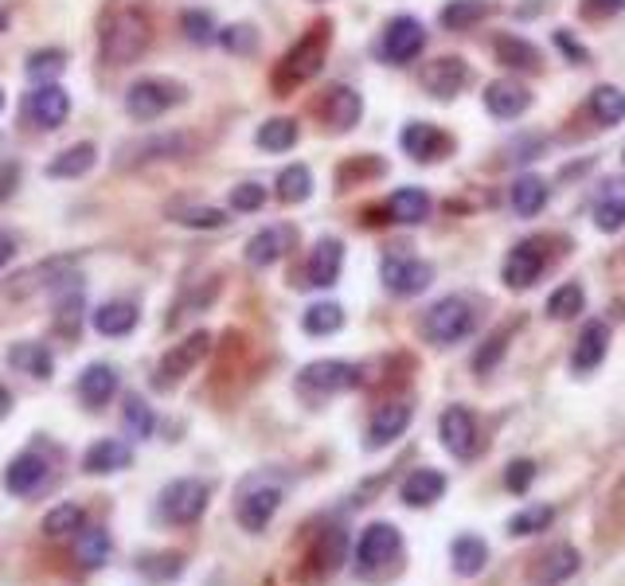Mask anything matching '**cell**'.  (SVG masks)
Wrapping results in <instances>:
<instances>
[{
  "instance_id": "cell-1",
  "label": "cell",
  "mask_w": 625,
  "mask_h": 586,
  "mask_svg": "<svg viewBox=\"0 0 625 586\" xmlns=\"http://www.w3.org/2000/svg\"><path fill=\"white\" fill-rule=\"evenodd\" d=\"M153 44V17L141 4H118L106 9L98 28V52L106 67H133Z\"/></svg>"
},
{
  "instance_id": "cell-2",
  "label": "cell",
  "mask_w": 625,
  "mask_h": 586,
  "mask_svg": "<svg viewBox=\"0 0 625 586\" xmlns=\"http://www.w3.org/2000/svg\"><path fill=\"white\" fill-rule=\"evenodd\" d=\"M325 52H328V24L309 28L298 44L285 52V59L278 63V70H274L278 95H290V90H298L301 83H309V78L317 75L321 63H325Z\"/></svg>"
},
{
  "instance_id": "cell-3",
  "label": "cell",
  "mask_w": 625,
  "mask_h": 586,
  "mask_svg": "<svg viewBox=\"0 0 625 586\" xmlns=\"http://www.w3.org/2000/svg\"><path fill=\"white\" fill-rule=\"evenodd\" d=\"M181 102H184V87L161 75L138 78V83L126 90V113L133 121H157L161 113H169L172 106H181Z\"/></svg>"
},
{
  "instance_id": "cell-4",
  "label": "cell",
  "mask_w": 625,
  "mask_h": 586,
  "mask_svg": "<svg viewBox=\"0 0 625 586\" xmlns=\"http://www.w3.org/2000/svg\"><path fill=\"white\" fill-rule=\"evenodd\" d=\"M473 328H477V310L465 297H442L422 321V333L434 345H457V340L473 337Z\"/></svg>"
},
{
  "instance_id": "cell-5",
  "label": "cell",
  "mask_w": 625,
  "mask_h": 586,
  "mask_svg": "<svg viewBox=\"0 0 625 586\" xmlns=\"http://www.w3.org/2000/svg\"><path fill=\"white\" fill-rule=\"evenodd\" d=\"M207 485L196 481V477H181V481H172L169 489L161 492V517L169 524H196L207 509Z\"/></svg>"
},
{
  "instance_id": "cell-6",
  "label": "cell",
  "mask_w": 625,
  "mask_h": 586,
  "mask_svg": "<svg viewBox=\"0 0 625 586\" xmlns=\"http://www.w3.org/2000/svg\"><path fill=\"white\" fill-rule=\"evenodd\" d=\"M379 278H384L387 293H395V297H419L434 282V267L422 259H411V254H391L379 267Z\"/></svg>"
},
{
  "instance_id": "cell-7",
  "label": "cell",
  "mask_w": 625,
  "mask_h": 586,
  "mask_svg": "<svg viewBox=\"0 0 625 586\" xmlns=\"http://www.w3.org/2000/svg\"><path fill=\"white\" fill-rule=\"evenodd\" d=\"M427 47V28L414 17H395L391 24L384 28V40H379V55L395 67H407L414 63Z\"/></svg>"
},
{
  "instance_id": "cell-8",
  "label": "cell",
  "mask_w": 625,
  "mask_h": 586,
  "mask_svg": "<svg viewBox=\"0 0 625 586\" xmlns=\"http://www.w3.org/2000/svg\"><path fill=\"white\" fill-rule=\"evenodd\" d=\"M364 371L348 360H313L301 368V388L317 391V395H341V391L360 388Z\"/></svg>"
},
{
  "instance_id": "cell-9",
  "label": "cell",
  "mask_w": 625,
  "mask_h": 586,
  "mask_svg": "<svg viewBox=\"0 0 625 586\" xmlns=\"http://www.w3.org/2000/svg\"><path fill=\"white\" fill-rule=\"evenodd\" d=\"M403 552V535H399V528L395 524H368L360 535V543H356V563H360V571H384L387 563H395V555Z\"/></svg>"
},
{
  "instance_id": "cell-10",
  "label": "cell",
  "mask_w": 625,
  "mask_h": 586,
  "mask_svg": "<svg viewBox=\"0 0 625 586\" xmlns=\"http://www.w3.org/2000/svg\"><path fill=\"white\" fill-rule=\"evenodd\" d=\"M207 352H212V333H192L188 340H181L176 348H169L161 360V388H169V383H181L188 371H196L200 363L207 360Z\"/></svg>"
},
{
  "instance_id": "cell-11",
  "label": "cell",
  "mask_w": 625,
  "mask_h": 586,
  "mask_svg": "<svg viewBox=\"0 0 625 586\" xmlns=\"http://www.w3.org/2000/svg\"><path fill=\"white\" fill-rule=\"evenodd\" d=\"M192 149V141L184 133H153V138H141V141H129L121 149L118 164L121 169H138V164L149 161H172V156H184Z\"/></svg>"
},
{
  "instance_id": "cell-12",
  "label": "cell",
  "mask_w": 625,
  "mask_h": 586,
  "mask_svg": "<svg viewBox=\"0 0 625 586\" xmlns=\"http://www.w3.org/2000/svg\"><path fill=\"white\" fill-rule=\"evenodd\" d=\"M579 567H583V555L574 552L571 543H556V547H548L540 560L531 563L528 583L531 586H563L579 575Z\"/></svg>"
},
{
  "instance_id": "cell-13",
  "label": "cell",
  "mask_w": 625,
  "mask_h": 586,
  "mask_svg": "<svg viewBox=\"0 0 625 586\" xmlns=\"http://www.w3.org/2000/svg\"><path fill=\"white\" fill-rule=\"evenodd\" d=\"M543 270H548V254H543V242L540 239L516 242V247L508 250V259H505V282H508V290H528V285L540 282Z\"/></svg>"
},
{
  "instance_id": "cell-14",
  "label": "cell",
  "mask_w": 625,
  "mask_h": 586,
  "mask_svg": "<svg viewBox=\"0 0 625 586\" xmlns=\"http://www.w3.org/2000/svg\"><path fill=\"white\" fill-rule=\"evenodd\" d=\"M465 83H470V67L457 55H442V59L427 63V70H422V87L434 98H457L465 90Z\"/></svg>"
},
{
  "instance_id": "cell-15",
  "label": "cell",
  "mask_w": 625,
  "mask_h": 586,
  "mask_svg": "<svg viewBox=\"0 0 625 586\" xmlns=\"http://www.w3.org/2000/svg\"><path fill=\"white\" fill-rule=\"evenodd\" d=\"M438 431H442V446L454 457H470L477 449V419L470 414V406H445Z\"/></svg>"
},
{
  "instance_id": "cell-16",
  "label": "cell",
  "mask_w": 625,
  "mask_h": 586,
  "mask_svg": "<svg viewBox=\"0 0 625 586\" xmlns=\"http://www.w3.org/2000/svg\"><path fill=\"white\" fill-rule=\"evenodd\" d=\"M28 118L40 126V130H60L63 121L71 118V98L60 83H43L32 98H28Z\"/></svg>"
},
{
  "instance_id": "cell-17",
  "label": "cell",
  "mask_w": 625,
  "mask_h": 586,
  "mask_svg": "<svg viewBox=\"0 0 625 586\" xmlns=\"http://www.w3.org/2000/svg\"><path fill=\"white\" fill-rule=\"evenodd\" d=\"M411 419H414V406L411 403H403V399H395V403H384V406H376V414H371V426H368V446L371 449H384V446H391L399 434L411 426Z\"/></svg>"
},
{
  "instance_id": "cell-18",
  "label": "cell",
  "mask_w": 625,
  "mask_h": 586,
  "mask_svg": "<svg viewBox=\"0 0 625 586\" xmlns=\"http://www.w3.org/2000/svg\"><path fill=\"white\" fill-rule=\"evenodd\" d=\"M278 504H282V489L278 485H258V489H247L239 497V524L247 532H262L270 520H274Z\"/></svg>"
},
{
  "instance_id": "cell-19",
  "label": "cell",
  "mask_w": 625,
  "mask_h": 586,
  "mask_svg": "<svg viewBox=\"0 0 625 586\" xmlns=\"http://www.w3.org/2000/svg\"><path fill=\"white\" fill-rule=\"evenodd\" d=\"M531 106V90L516 78H497V83H488L485 87V110L500 121H513L520 118L524 110Z\"/></svg>"
},
{
  "instance_id": "cell-20",
  "label": "cell",
  "mask_w": 625,
  "mask_h": 586,
  "mask_svg": "<svg viewBox=\"0 0 625 586\" xmlns=\"http://www.w3.org/2000/svg\"><path fill=\"white\" fill-rule=\"evenodd\" d=\"M606 352H610V325L606 321H591V325L579 333V340H574V352H571L574 376L594 371L602 360H606Z\"/></svg>"
},
{
  "instance_id": "cell-21",
  "label": "cell",
  "mask_w": 625,
  "mask_h": 586,
  "mask_svg": "<svg viewBox=\"0 0 625 586\" xmlns=\"http://www.w3.org/2000/svg\"><path fill=\"white\" fill-rule=\"evenodd\" d=\"M341 267H344V242L341 239H317V247H313L309 267H305V285L328 290V285L341 278Z\"/></svg>"
},
{
  "instance_id": "cell-22",
  "label": "cell",
  "mask_w": 625,
  "mask_h": 586,
  "mask_svg": "<svg viewBox=\"0 0 625 586\" xmlns=\"http://www.w3.org/2000/svg\"><path fill=\"white\" fill-rule=\"evenodd\" d=\"M364 113V98L352 87H328L325 102H321V118L328 121V130H352Z\"/></svg>"
},
{
  "instance_id": "cell-23",
  "label": "cell",
  "mask_w": 625,
  "mask_h": 586,
  "mask_svg": "<svg viewBox=\"0 0 625 586\" xmlns=\"http://www.w3.org/2000/svg\"><path fill=\"white\" fill-rule=\"evenodd\" d=\"M399 145H403V153L414 156V161H438V156L450 149V138H445L438 126H430V121H411V126L399 133Z\"/></svg>"
},
{
  "instance_id": "cell-24",
  "label": "cell",
  "mask_w": 625,
  "mask_h": 586,
  "mask_svg": "<svg viewBox=\"0 0 625 586\" xmlns=\"http://www.w3.org/2000/svg\"><path fill=\"white\" fill-rule=\"evenodd\" d=\"M129 462H133V449H129L121 438H98L95 446L83 454V469L86 474H95V477L129 469Z\"/></svg>"
},
{
  "instance_id": "cell-25",
  "label": "cell",
  "mask_w": 625,
  "mask_h": 586,
  "mask_svg": "<svg viewBox=\"0 0 625 586\" xmlns=\"http://www.w3.org/2000/svg\"><path fill=\"white\" fill-rule=\"evenodd\" d=\"M43 481H47V462H43L40 454H32V449L12 457V466L4 469V489H9L12 497H28V492H35Z\"/></svg>"
},
{
  "instance_id": "cell-26",
  "label": "cell",
  "mask_w": 625,
  "mask_h": 586,
  "mask_svg": "<svg viewBox=\"0 0 625 586\" xmlns=\"http://www.w3.org/2000/svg\"><path fill=\"white\" fill-rule=\"evenodd\" d=\"M95 161H98V149L90 145V141H78V145L63 149V153L43 169V176H47V181H78V176H86L95 169Z\"/></svg>"
},
{
  "instance_id": "cell-27",
  "label": "cell",
  "mask_w": 625,
  "mask_h": 586,
  "mask_svg": "<svg viewBox=\"0 0 625 586\" xmlns=\"http://www.w3.org/2000/svg\"><path fill=\"white\" fill-rule=\"evenodd\" d=\"M442 492H445L442 469H414L403 481V489H399V497H403V504H411V509H427V504L442 500Z\"/></svg>"
},
{
  "instance_id": "cell-28",
  "label": "cell",
  "mask_w": 625,
  "mask_h": 586,
  "mask_svg": "<svg viewBox=\"0 0 625 586\" xmlns=\"http://www.w3.org/2000/svg\"><path fill=\"white\" fill-rule=\"evenodd\" d=\"M114 391H118V371L110 363H90L83 371V380H78V395H83L86 406H95V411L110 403Z\"/></svg>"
},
{
  "instance_id": "cell-29",
  "label": "cell",
  "mask_w": 625,
  "mask_h": 586,
  "mask_svg": "<svg viewBox=\"0 0 625 586\" xmlns=\"http://www.w3.org/2000/svg\"><path fill=\"white\" fill-rule=\"evenodd\" d=\"M548 196H551V188H548V181H543V176L524 173L520 181L513 184V211L520 219H536L543 207H548Z\"/></svg>"
},
{
  "instance_id": "cell-30",
  "label": "cell",
  "mask_w": 625,
  "mask_h": 586,
  "mask_svg": "<svg viewBox=\"0 0 625 586\" xmlns=\"http://www.w3.org/2000/svg\"><path fill=\"white\" fill-rule=\"evenodd\" d=\"M290 242H293L290 227H266V231H258L247 242V262L250 267H270V262H278L290 250Z\"/></svg>"
},
{
  "instance_id": "cell-31",
  "label": "cell",
  "mask_w": 625,
  "mask_h": 586,
  "mask_svg": "<svg viewBox=\"0 0 625 586\" xmlns=\"http://www.w3.org/2000/svg\"><path fill=\"white\" fill-rule=\"evenodd\" d=\"M450 563H454V571H457V575H465V578L481 575V571H485V563H488V543L481 540V535H473V532L457 535V540L450 543Z\"/></svg>"
},
{
  "instance_id": "cell-32",
  "label": "cell",
  "mask_w": 625,
  "mask_h": 586,
  "mask_svg": "<svg viewBox=\"0 0 625 586\" xmlns=\"http://www.w3.org/2000/svg\"><path fill=\"white\" fill-rule=\"evenodd\" d=\"M141 313L133 302H106L103 310L95 313V328L103 337H129L138 328Z\"/></svg>"
},
{
  "instance_id": "cell-33",
  "label": "cell",
  "mask_w": 625,
  "mask_h": 586,
  "mask_svg": "<svg viewBox=\"0 0 625 586\" xmlns=\"http://www.w3.org/2000/svg\"><path fill=\"white\" fill-rule=\"evenodd\" d=\"M387 216L395 224H422L430 216V196L422 188H399L387 199Z\"/></svg>"
},
{
  "instance_id": "cell-34",
  "label": "cell",
  "mask_w": 625,
  "mask_h": 586,
  "mask_svg": "<svg viewBox=\"0 0 625 586\" xmlns=\"http://www.w3.org/2000/svg\"><path fill=\"white\" fill-rule=\"evenodd\" d=\"M9 363L20 371H28V376H35V380H47L55 371V360L52 352L43 345H35V340H24V345H12L9 348Z\"/></svg>"
},
{
  "instance_id": "cell-35",
  "label": "cell",
  "mask_w": 625,
  "mask_h": 586,
  "mask_svg": "<svg viewBox=\"0 0 625 586\" xmlns=\"http://www.w3.org/2000/svg\"><path fill=\"white\" fill-rule=\"evenodd\" d=\"M493 52H497V59L513 70H540V52H536L528 40H520V35H497Z\"/></svg>"
},
{
  "instance_id": "cell-36",
  "label": "cell",
  "mask_w": 625,
  "mask_h": 586,
  "mask_svg": "<svg viewBox=\"0 0 625 586\" xmlns=\"http://www.w3.org/2000/svg\"><path fill=\"white\" fill-rule=\"evenodd\" d=\"M258 149H270V153H290L298 145V121L293 118H270L258 126L255 133Z\"/></svg>"
},
{
  "instance_id": "cell-37",
  "label": "cell",
  "mask_w": 625,
  "mask_h": 586,
  "mask_svg": "<svg viewBox=\"0 0 625 586\" xmlns=\"http://www.w3.org/2000/svg\"><path fill=\"white\" fill-rule=\"evenodd\" d=\"M344 325V310L336 302H317L309 305L305 317H301V328H305L309 337H333L336 328Z\"/></svg>"
},
{
  "instance_id": "cell-38",
  "label": "cell",
  "mask_w": 625,
  "mask_h": 586,
  "mask_svg": "<svg viewBox=\"0 0 625 586\" xmlns=\"http://www.w3.org/2000/svg\"><path fill=\"white\" fill-rule=\"evenodd\" d=\"M278 199L282 204H301V199L313 196V173H309L305 164H290V169H282L278 173Z\"/></svg>"
},
{
  "instance_id": "cell-39",
  "label": "cell",
  "mask_w": 625,
  "mask_h": 586,
  "mask_svg": "<svg viewBox=\"0 0 625 586\" xmlns=\"http://www.w3.org/2000/svg\"><path fill=\"white\" fill-rule=\"evenodd\" d=\"M485 17H488V0H450L442 9V28L465 32V28L481 24Z\"/></svg>"
},
{
  "instance_id": "cell-40",
  "label": "cell",
  "mask_w": 625,
  "mask_h": 586,
  "mask_svg": "<svg viewBox=\"0 0 625 586\" xmlns=\"http://www.w3.org/2000/svg\"><path fill=\"white\" fill-rule=\"evenodd\" d=\"M63 70H67L63 47H40V52L28 55V78H35V83H55Z\"/></svg>"
},
{
  "instance_id": "cell-41",
  "label": "cell",
  "mask_w": 625,
  "mask_h": 586,
  "mask_svg": "<svg viewBox=\"0 0 625 586\" xmlns=\"http://www.w3.org/2000/svg\"><path fill=\"white\" fill-rule=\"evenodd\" d=\"M591 113L602 121V126H617V121H625V90L617 87H594L591 90Z\"/></svg>"
},
{
  "instance_id": "cell-42",
  "label": "cell",
  "mask_w": 625,
  "mask_h": 586,
  "mask_svg": "<svg viewBox=\"0 0 625 586\" xmlns=\"http://www.w3.org/2000/svg\"><path fill=\"white\" fill-rule=\"evenodd\" d=\"M583 305H586V293H583V285H579V282H563V285H559V290L548 297V313H551L556 321L579 317V313H583Z\"/></svg>"
},
{
  "instance_id": "cell-43",
  "label": "cell",
  "mask_w": 625,
  "mask_h": 586,
  "mask_svg": "<svg viewBox=\"0 0 625 586\" xmlns=\"http://www.w3.org/2000/svg\"><path fill=\"white\" fill-rule=\"evenodd\" d=\"M551 520H556V509H551V504H528V509H520L513 520H508V532L513 535H540L551 528Z\"/></svg>"
},
{
  "instance_id": "cell-44",
  "label": "cell",
  "mask_w": 625,
  "mask_h": 586,
  "mask_svg": "<svg viewBox=\"0 0 625 586\" xmlns=\"http://www.w3.org/2000/svg\"><path fill=\"white\" fill-rule=\"evenodd\" d=\"M86 524V512L83 504H60V509H52L47 517H43V532L47 535H71V532H83Z\"/></svg>"
},
{
  "instance_id": "cell-45",
  "label": "cell",
  "mask_w": 625,
  "mask_h": 586,
  "mask_svg": "<svg viewBox=\"0 0 625 586\" xmlns=\"http://www.w3.org/2000/svg\"><path fill=\"white\" fill-rule=\"evenodd\" d=\"M106 555H110V535H106L103 528L83 532V543H78V563H86V567H103Z\"/></svg>"
},
{
  "instance_id": "cell-46",
  "label": "cell",
  "mask_w": 625,
  "mask_h": 586,
  "mask_svg": "<svg viewBox=\"0 0 625 586\" xmlns=\"http://www.w3.org/2000/svg\"><path fill=\"white\" fill-rule=\"evenodd\" d=\"M126 426H129V434H133V438H149V434H153V426H157L153 406L141 403L138 395H129L126 399Z\"/></svg>"
},
{
  "instance_id": "cell-47",
  "label": "cell",
  "mask_w": 625,
  "mask_h": 586,
  "mask_svg": "<svg viewBox=\"0 0 625 586\" xmlns=\"http://www.w3.org/2000/svg\"><path fill=\"white\" fill-rule=\"evenodd\" d=\"M176 224L192 227V231H219L227 224V211H219V207H184Z\"/></svg>"
},
{
  "instance_id": "cell-48",
  "label": "cell",
  "mask_w": 625,
  "mask_h": 586,
  "mask_svg": "<svg viewBox=\"0 0 625 586\" xmlns=\"http://www.w3.org/2000/svg\"><path fill=\"white\" fill-rule=\"evenodd\" d=\"M219 44L227 47L231 55H255L258 47V32L250 24H231L219 32Z\"/></svg>"
},
{
  "instance_id": "cell-49",
  "label": "cell",
  "mask_w": 625,
  "mask_h": 586,
  "mask_svg": "<svg viewBox=\"0 0 625 586\" xmlns=\"http://www.w3.org/2000/svg\"><path fill=\"white\" fill-rule=\"evenodd\" d=\"M594 227L606 235L622 231L625 227V196H614V199H602L599 207H594Z\"/></svg>"
},
{
  "instance_id": "cell-50",
  "label": "cell",
  "mask_w": 625,
  "mask_h": 586,
  "mask_svg": "<svg viewBox=\"0 0 625 586\" xmlns=\"http://www.w3.org/2000/svg\"><path fill=\"white\" fill-rule=\"evenodd\" d=\"M181 28H184V35H188L192 44H207V40H215V20L207 17V12H200V9H188L181 17Z\"/></svg>"
},
{
  "instance_id": "cell-51",
  "label": "cell",
  "mask_w": 625,
  "mask_h": 586,
  "mask_svg": "<svg viewBox=\"0 0 625 586\" xmlns=\"http://www.w3.org/2000/svg\"><path fill=\"white\" fill-rule=\"evenodd\" d=\"M262 204H266V188H262V184H239V188L231 192V207H235V211H258Z\"/></svg>"
},
{
  "instance_id": "cell-52",
  "label": "cell",
  "mask_w": 625,
  "mask_h": 586,
  "mask_svg": "<svg viewBox=\"0 0 625 586\" xmlns=\"http://www.w3.org/2000/svg\"><path fill=\"white\" fill-rule=\"evenodd\" d=\"M531 477H536V466H531L528 457H516L513 466L505 469V489L508 492H524L531 485Z\"/></svg>"
},
{
  "instance_id": "cell-53",
  "label": "cell",
  "mask_w": 625,
  "mask_h": 586,
  "mask_svg": "<svg viewBox=\"0 0 625 586\" xmlns=\"http://www.w3.org/2000/svg\"><path fill=\"white\" fill-rule=\"evenodd\" d=\"M344 560V535L341 532H325V540H321V552H317V563L325 571H336Z\"/></svg>"
},
{
  "instance_id": "cell-54",
  "label": "cell",
  "mask_w": 625,
  "mask_h": 586,
  "mask_svg": "<svg viewBox=\"0 0 625 586\" xmlns=\"http://www.w3.org/2000/svg\"><path fill=\"white\" fill-rule=\"evenodd\" d=\"M583 12L594 20H606V17H617L625 12V0H583Z\"/></svg>"
},
{
  "instance_id": "cell-55",
  "label": "cell",
  "mask_w": 625,
  "mask_h": 586,
  "mask_svg": "<svg viewBox=\"0 0 625 586\" xmlns=\"http://www.w3.org/2000/svg\"><path fill=\"white\" fill-rule=\"evenodd\" d=\"M497 356H505V337H493L485 348H481V352H477V371L493 368V360H497Z\"/></svg>"
},
{
  "instance_id": "cell-56",
  "label": "cell",
  "mask_w": 625,
  "mask_h": 586,
  "mask_svg": "<svg viewBox=\"0 0 625 586\" xmlns=\"http://www.w3.org/2000/svg\"><path fill=\"white\" fill-rule=\"evenodd\" d=\"M556 47H559V52L571 55L574 63H586V52H583L579 44H574V35H571V32H556Z\"/></svg>"
},
{
  "instance_id": "cell-57",
  "label": "cell",
  "mask_w": 625,
  "mask_h": 586,
  "mask_svg": "<svg viewBox=\"0 0 625 586\" xmlns=\"http://www.w3.org/2000/svg\"><path fill=\"white\" fill-rule=\"evenodd\" d=\"M12 259H17V235L0 231V267H9Z\"/></svg>"
},
{
  "instance_id": "cell-58",
  "label": "cell",
  "mask_w": 625,
  "mask_h": 586,
  "mask_svg": "<svg viewBox=\"0 0 625 586\" xmlns=\"http://www.w3.org/2000/svg\"><path fill=\"white\" fill-rule=\"evenodd\" d=\"M9 411H12V391L0 383V419H9Z\"/></svg>"
},
{
  "instance_id": "cell-59",
  "label": "cell",
  "mask_w": 625,
  "mask_h": 586,
  "mask_svg": "<svg viewBox=\"0 0 625 586\" xmlns=\"http://www.w3.org/2000/svg\"><path fill=\"white\" fill-rule=\"evenodd\" d=\"M0 32H9V12L0 9Z\"/></svg>"
},
{
  "instance_id": "cell-60",
  "label": "cell",
  "mask_w": 625,
  "mask_h": 586,
  "mask_svg": "<svg viewBox=\"0 0 625 586\" xmlns=\"http://www.w3.org/2000/svg\"><path fill=\"white\" fill-rule=\"evenodd\" d=\"M0 110H4V90H0Z\"/></svg>"
},
{
  "instance_id": "cell-61",
  "label": "cell",
  "mask_w": 625,
  "mask_h": 586,
  "mask_svg": "<svg viewBox=\"0 0 625 586\" xmlns=\"http://www.w3.org/2000/svg\"><path fill=\"white\" fill-rule=\"evenodd\" d=\"M622 161H625V149H622Z\"/></svg>"
}]
</instances>
